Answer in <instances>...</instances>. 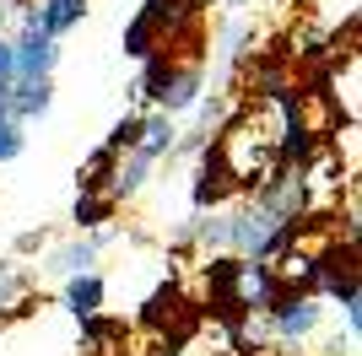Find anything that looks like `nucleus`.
Segmentation results:
<instances>
[{
    "mask_svg": "<svg viewBox=\"0 0 362 356\" xmlns=\"http://www.w3.org/2000/svg\"><path fill=\"white\" fill-rule=\"evenodd\" d=\"M49 108H54V81H11V92H6V119L33 124V119H44Z\"/></svg>",
    "mask_w": 362,
    "mask_h": 356,
    "instance_id": "6",
    "label": "nucleus"
},
{
    "mask_svg": "<svg viewBox=\"0 0 362 356\" xmlns=\"http://www.w3.org/2000/svg\"><path fill=\"white\" fill-rule=\"evenodd\" d=\"M103 243H108V237H76V243H60V249H49L44 270H49V275H81V270H98Z\"/></svg>",
    "mask_w": 362,
    "mask_h": 356,
    "instance_id": "7",
    "label": "nucleus"
},
{
    "mask_svg": "<svg viewBox=\"0 0 362 356\" xmlns=\"http://www.w3.org/2000/svg\"><path fill=\"white\" fill-rule=\"evenodd\" d=\"M108 302V281L98 275V270H81V275H65V308L76 313V319H98Z\"/></svg>",
    "mask_w": 362,
    "mask_h": 356,
    "instance_id": "8",
    "label": "nucleus"
},
{
    "mask_svg": "<svg viewBox=\"0 0 362 356\" xmlns=\"http://www.w3.org/2000/svg\"><path fill=\"white\" fill-rule=\"evenodd\" d=\"M22 297H28V275L11 265H0V313L6 308H22Z\"/></svg>",
    "mask_w": 362,
    "mask_h": 356,
    "instance_id": "12",
    "label": "nucleus"
},
{
    "mask_svg": "<svg viewBox=\"0 0 362 356\" xmlns=\"http://www.w3.org/2000/svg\"><path fill=\"white\" fill-rule=\"evenodd\" d=\"M319 324H325V297L319 292H276V302L265 308V335L276 345L314 340Z\"/></svg>",
    "mask_w": 362,
    "mask_h": 356,
    "instance_id": "2",
    "label": "nucleus"
},
{
    "mask_svg": "<svg viewBox=\"0 0 362 356\" xmlns=\"http://www.w3.org/2000/svg\"><path fill=\"white\" fill-rule=\"evenodd\" d=\"M22 130H28V124H16V119L0 114V167L22 157V146H28V135H22Z\"/></svg>",
    "mask_w": 362,
    "mask_h": 356,
    "instance_id": "11",
    "label": "nucleus"
},
{
    "mask_svg": "<svg viewBox=\"0 0 362 356\" xmlns=\"http://www.w3.org/2000/svg\"><path fill=\"white\" fill-rule=\"evenodd\" d=\"M54 65H60V38L33 28V6L16 11V38H11V71L16 81H54Z\"/></svg>",
    "mask_w": 362,
    "mask_h": 356,
    "instance_id": "3",
    "label": "nucleus"
},
{
    "mask_svg": "<svg viewBox=\"0 0 362 356\" xmlns=\"http://www.w3.org/2000/svg\"><path fill=\"white\" fill-rule=\"evenodd\" d=\"M292 232H298V222H281L255 194L227 210V254H238V259H271L281 243H292Z\"/></svg>",
    "mask_w": 362,
    "mask_h": 356,
    "instance_id": "1",
    "label": "nucleus"
},
{
    "mask_svg": "<svg viewBox=\"0 0 362 356\" xmlns=\"http://www.w3.org/2000/svg\"><path fill=\"white\" fill-rule=\"evenodd\" d=\"M136 151H146L151 162L173 157V151H179V119H168V114H157V108H146V114H141V141H136Z\"/></svg>",
    "mask_w": 362,
    "mask_h": 356,
    "instance_id": "9",
    "label": "nucleus"
},
{
    "mask_svg": "<svg viewBox=\"0 0 362 356\" xmlns=\"http://www.w3.org/2000/svg\"><path fill=\"white\" fill-rule=\"evenodd\" d=\"M92 0H33V28L49 32V38H65L87 22Z\"/></svg>",
    "mask_w": 362,
    "mask_h": 356,
    "instance_id": "5",
    "label": "nucleus"
},
{
    "mask_svg": "<svg viewBox=\"0 0 362 356\" xmlns=\"http://www.w3.org/2000/svg\"><path fill=\"white\" fill-rule=\"evenodd\" d=\"M6 6H11V11H28V6H33V0H6Z\"/></svg>",
    "mask_w": 362,
    "mask_h": 356,
    "instance_id": "14",
    "label": "nucleus"
},
{
    "mask_svg": "<svg viewBox=\"0 0 362 356\" xmlns=\"http://www.w3.org/2000/svg\"><path fill=\"white\" fill-rule=\"evenodd\" d=\"M233 194H238V184L227 173L216 141H206V146H200V162H195V184H189V206L195 210H222Z\"/></svg>",
    "mask_w": 362,
    "mask_h": 356,
    "instance_id": "4",
    "label": "nucleus"
},
{
    "mask_svg": "<svg viewBox=\"0 0 362 356\" xmlns=\"http://www.w3.org/2000/svg\"><path fill=\"white\" fill-rule=\"evenodd\" d=\"M136 141H141V114H124L119 124L108 130L103 146H108V151H136Z\"/></svg>",
    "mask_w": 362,
    "mask_h": 356,
    "instance_id": "13",
    "label": "nucleus"
},
{
    "mask_svg": "<svg viewBox=\"0 0 362 356\" xmlns=\"http://www.w3.org/2000/svg\"><path fill=\"white\" fill-rule=\"evenodd\" d=\"M114 210H119V206H108L103 194L81 189V194H76V206H71V222H76V232H98L103 222H114Z\"/></svg>",
    "mask_w": 362,
    "mask_h": 356,
    "instance_id": "10",
    "label": "nucleus"
}]
</instances>
